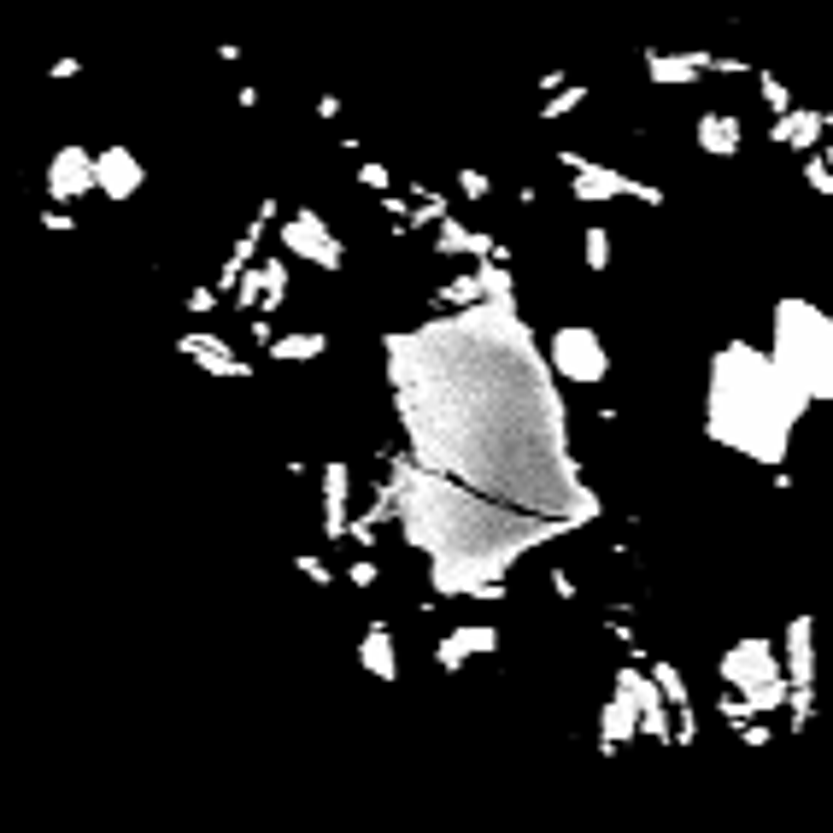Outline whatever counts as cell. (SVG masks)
Segmentation results:
<instances>
[{
    "instance_id": "2e32d148",
    "label": "cell",
    "mask_w": 833,
    "mask_h": 833,
    "mask_svg": "<svg viewBox=\"0 0 833 833\" xmlns=\"http://www.w3.org/2000/svg\"><path fill=\"white\" fill-rule=\"evenodd\" d=\"M429 247H435V259H493V247H499V235L493 229H476V223H458V218H446L429 235Z\"/></svg>"
},
{
    "instance_id": "d6a6232c",
    "label": "cell",
    "mask_w": 833,
    "mask_h": 833,
    "mask_svg": "<svg viewBox=\"0 0 833 833\" xmlns=\"http://www.w3.org/2000/svg\"><path fill=\"white\" fill-rule=\"evenodd\" d=\"M675 746H699V710L693 704L675 710Z\"/></svg>"
},
{
    "instance_id": "ffe728a7",
    "label": "cell",
    "mask_w": 833,
    "mask_h": 833,
    "mask_svg": "<svg viewBox=\"0 0 833 833\" xmlns=\"http://www.w3.org/2000/svg\"><path fill=\"white\" fill-rule=\"evenodd\" d=\"M323 352H329V335H323V329H282V335H270L264 358H270V364H311V358H323Z\"/></svg>"
},
{
    "instance_id": "52a82bcc",
    "label": "cell",
    "mask_w": 833,
    "mask_h": 833,
    "mask_svg": "<svg viewBox=\"0 0 833 833\" xmlns=\"http://www.w3.org/2000/svg\"><path fill=\"white\" fill-rule=\"evenodd\" d=\"M100 188V176H94V147L88 141H59L53 147V159H47L42 171V194L53 206H77Z\"/></svg>"
},
{
    "instance_id": "484cf974",
    "label": "cell",
    "mask_w": 833,
    "mask_h": 833,
    "mask_svg": "<svg viewBox=\"0 0 833 833\" xmlns=\"http://www.w3.org/2000/svg\"><path fill=\"white\" fill-rule=\"evenodd\" d=\"M757 100L769 106V118H781V112H792L798 100H792V88L775 77V71H757Z\"/></svg>"
},
{
    "instance_id": "6da1fadb",
    "label": "cell",
    "mask_w": 833,
    "mask_h": 833,
    "mask_svg": "<svg viewBox=\"0 0 833 833\" xmlns=\"http://www.w3.org/2000/svg\"><path fill=\"white\" fill-rule=\"evenodd\" d=\"M798 417H810V399L798 382L775 370L769 347L722 341L704 370V435L728 452H746L751 464H781Z\"/></svg>"
},
{
    "instance_id": "83f0119b",
    "label": "cell",
    "mask_w": 833,
    "mask_h": 833,
    "mask_svg": "<svg viewBox=\"0 0 833 833\" xmlns=\"http://www.w3.org/2000/svg\"><path fill=\"white\" fill-rule=\"evenodd\" d=\"M798 182L810 188V194H822V200H833V165L822 159V153H810L804 159V171H798Z\"/></svg>"
},
{
    "instance_id": "5b68a950",
    "label": "cell",
    "mask_w": 833,
    "mask_h": 833,
    "mask_svg": "<svg viewBox=\"0 0 833 833\" xmlns=\"http://www.w3.org/2000/svg\"><path fill=\"white\" fill-rule=\"evenodd\" d=\"M276 241H282L288 259L317 264L323 276H341V270H347V241L329 229V218H323L317 206H294L288 218L276 223Z\"/></svg>"
},
{
    "instance_id": "4fadbf2b",
    "label": "cell",
    "mask_w": 833,
    "mask_h": 833,
    "mask_svg": "<svg viewBox=\"0 0 833 833\" xmlns=\"http://www.w3.org/2000/svg\"><path fill=\"white\" fill-rule=\"evenodd\" d=\"M781 669H787V687L816 693V616L810 611L787 616V628H781Z\"/></svg>"
},
{
    "instance_id": "7bdbcfd3",
    "label": "cell",
    "mask_w": 833,
    "mask_h": 833,
    "mask_svg": "<svg viewBox=\"0 0 833 833\" xmlns=\"http://www.w3.org/2000/svg\"><path fill=\"white\" fill-rule=\"evenodd\" d=\"M212 6H223V0H212Z\"/></svg>"
},
{
    "instance_id": "8d00e7d4",
    "label": "cell",
    "mask_w": 833,
    "mask_h": 833,
    "mask_svg": "<svg viewBox=\"0 0 833 833\" xmlns=\"http://www.w3.org/2000/svg\"><path fill=\"white\" fill-rule=\"evenodd\" d=\"M311 112H317V124H335V118H341V94H317Z\"/></svg>"
},
{
    "instance_id": "1f68e13d",
    "label": "cell",
    "mask_w": 833,
    "mask_h": 833,
    "mask_svg": "<svg viewBox=\"0 0 833 833\" xmlns=\"http://www.w3.org/2000/svg\"><path fill=\"white\" fill-rule=\"evenodd\" d=\"M376 581H382V564H376L370 552H364V558H352V564H347V587H358V593H370Z\"/></svg>"
},
{
    "instance_id": "d6986e66",
    "label": "cell",
    "mask_w": 833,
    "mask_h": 833,
    "mask_svg": "<svg viewBox=\"0 0 833 833\" xmlns=\"http://www.w3.org/2000/svg\"><path fill=\"white\" fill-rule=\"evenodd\" d=\"M358 663H364V675H376L382 687L399 681V640H394L388 622H370V628L358 634Z\"/></svg>"
},
{
    "instance_id": "74e56055",
    "label": "cell",
    "mask_w": 833,
    "mask_h": 833,
    "mask_svg": "<svg viewBox=\"0 0 833 833\" xmlns=\"http://www.w3.org/2000/svg\"><path fill=\"white\" fill-rule=\"evenodd\" d=\"M42 229H53V235H71L77 223H71V212H59V206H47V212H42Z\"/></svg>"
},
{
    "instance_id": "4316f807",
    "label": "cell",
    "mask_w": 833,
    "mask_h": 833,
    "mask_svg": "<svg viewBox=\"0 0 833 833\" xmlns=\"http://www.w3.org/2000/svg\"><path fill=\"white\" fill-rule=\"evenodd\" d=\"M458 200H470V206H482V200H493V176L482 171V165H458Z\"/></svg>"
},
{
    "instance_id": "4dcf8cb0",
    "label": "cell",
    "mask_w": 833,
    "mask_h": 833,
    "mask_svg": "<svg viewBox=\"0 0 833 833\" xmlns=\"http://www.w3.org/2000/svg\"><path fill=\"white\" fill-rule=\"evenodd\" d=\"M605 634H611L616 646H622V658H628V663H640V658H646V652H640V634H634V628H628L622 616H605Z\"/></svg>"
},
{
    "instance_id": "f1b7e54d",
    "label": "cell",
    "mask_w": 833,
    "mask_h": 833,
    "mask_svg": "<svg viewBox=\"0 0 833 833\" xmlns=\"http://www.w3.org/2000/svg\"><path fill=\"white\" fill-rule=\"evenodd\" d=\"M218 306H223V294L212 288V282H194V288L182 294V311H188V317H212Z\"/></svg>"
},
{
    "instance_id": "603a6c76",
    "label": "cell",
    "mask_w": 833,
    "mask_h": 833,
    "mask_svg": "<svg viewBox=\"0 0 833 833\" xmlns=\"http://www.w3.org/2000/svg\"><path fill=\"white\" fill-rule=\"evenodd\" d=\"M611 259H616L611 229H605V223H587V229H581V264H587V276H605Z\"/></svg>"
},
{
    "instance_id": "5bb4252c",
    "label": "cell",
    "mask_w": 833,
    "mask_h": 833,
    "mask_svg": "<svg viewBox=\"0 0 833 833\" xmlns=\"http://www.w3.org/2000/svg\"><path fill=\"white\" fill-rule=\"evenodd\" d=\"M828 130H833V118L822 106H792V112H781L769 124V141L775 147H792V153H822L828 147Z\"/></svg>"
},
{
    "instance_id": "44dd1931",
    "label": "cell",
    "mask_w": 833,
    "mask_h": 833,
    "mask_svg": "<svg viewBox=\"0 0 833 833\" xmlns=\"http://www.w3.org/2000/svg\"><path fill=\"white\" fill-rule=\"evenodd\" d=\"M411 188V218H405V235L411 229H429L435 235L440 223L452 218V194H440V188H429V182H405Z\"/></svg>"
},
{
    "instance_id": "ab89813d",
    "label": "cell",
    "mask_w": 833,
    "mask_h": 833,
    "mask_svg": "<svg viewBox=\"0 0 833 833\" xmlns=\"http://www.w3.org/2000/svg\"><path fill=\"white\" fill-rule=\"evenodd\" d=\"M259 100H264L259 83H241V88H235V106H241V112H259Z\"/></svg>"
},
{
    "instance_id": "7402d4cb",
    "label": "cell",
    "mask_w": 833,
    "mask_h": 833,
    "mask_svg": "<svg viewBox=\"0 0 833 833\" xmlns=\"http://www.w3.org/2000/svg\"><path fill=\"white\" fill-rule=\"evenodd\" d=\"M440 311H464V306H482L487 300V282H482V264H470L464 276H446V282H435V294H429Z\"/></svg>"
},
{
    "instance_id": "3957f363",
    "label": "cell",
    "mask_w": 833,
    "mask_h": 833,
    "mask_svg": "<svg viewBox=\"0 0 833 833\" xmlns=\"http://www.w3.org/2000/svg\"><path fill=\"white\" fill-rule=\"evenodd\" d=\"M558 165L570 171V200H581V206H611V200L663 206V200H669L658 182H640V176H628L622 165H599V159H587V153H575V147H558Z\"/></svg>"
},
{
    "instance_id": "7a4b0ae2",
    "label": "cell",
    "mask_w": 833,
    "mask_h": 833,
    "mask_svg": "<svg viewBox=\"0 0 833 833\" xmlns=\"http://www.w3.org/2000/svg\"><path fill=\"white\" fill-rule=\"evenodd\" d=\"M769 358L775 370L804 388L810 405L833 399V311H822L804 294L775 300V329H769Z\"/></svg>"
},
{
    "instance_id": "ac0fdd59",
    "label": "cell",
    "mask_w": 833,
    "mask_h": 833,
    "mask_svg": "<svg viewBox=\"0 0 833 833\" xmlns=\"http://www.w3.org/2000/svg\"><path fill=\"white\" fill-rule=\"evenodd\" d=\"M693 141H699L704 159H734V153L746 147V118H740V112H699Z\"/></svg>"
},
{
    "instance_id": "d590c367",
    "label": "cell",
    "mask_w": 833,
    "mask_h": 833,
    "mask_svg": "<svg viewBox=\"0 0 833 833\" xmlns=\"http://www.w3.org/2000/svg\"><path fill=\"white\" fill-rule=\"evenodd\" d=\"M47 77H53V83H77V77H83V59H77V53H59V59L47 65Z\"/></svg>"
},
{
    "instance_id": "f546056e",
    "label": "cell",
    "mask_w": 833,
    "mask_h": 833,
    "mask_svg": "<svg viewBox=\"0 0 833 833\" xmlns=\"http://www.w3.org/2000/svg\"><path fill=\"white\" fill-rule=\"evenodd\" d=\"M358 182H364L370 194H394V171H388L382 159H370V153L358 159Z\"/></svg>"
},
{
    "instance_id": "d4e9b609",
    "label": "cell",
    "mask_w": 833,
    "mask_h": 833,
    "mask_svg": "<svg viewBox=\"0 0 833 833\" xmlns=\"http://www.w3.org/2000/svg\"><path fill=\"white\" fill-rule=\"evenodd\" d=\"M587 100H593V88H581V83L558 88V94H546V100H540V124H558V118H570V112H581Z\"/></svg>"
},
{
    "instance_id": "8fae6325",
    "label": "cell",
    "mask_w": 833,
    "mask_h": 833,
    "mask_svg": "<svg viewBox=\"0 0 833 833\" xmlns=\"http://www.w3.org/2000/svg\"><path fill=\"white\" fill-rule=\"evenodd\" d=\"M710 47H646L640 53V71L652 88H693L699 77H710Z\"/></svg>"
},
{
    "instance_id": "836d02e7",
    "label": "cell",
    "mask_w": 833,
    "mask_h": 833,
    "mask_svg": "<svg viewBox=\"0 0 833 833\" xmlns=\"http://www.w3.org/2000/svg\"><path fill=\"white\" fill-rule=\"evenodd\" d=\"M294 570L306 575L311 587H329V581H335V570H329L323 558H311V552H300V558H294Z\"/></svg>"
},
{
    "instance_id": "8992f818",
    "label": "cell",
    "mask_w": 833,
    "mask_h": 833,
    "mask_svg": "<svg viewBox=\"0 0 833 833\" xmlns=\"http://www.w3.org/2000/svg\"><path fill=\"white\" fill-rule=\"evenodd\" d=\"M716 675H722L728 693H763V687L787 681V669H781V640H769V634L734 640V646L716 658Z\"/></svg>"
},
{
    "instance_id": "60d3db41",
    "label": "cell",
    "mask_w": 833,
    "mask_h": 833,
    "mask_svg": "<svg viewBox=\"0 0 833 833\" xmlns=\"http://www.w3.org/2000/svg\"><path fill=\"white\" fill-rule=\"evenodd\" d=\"M534 88H546V94H558V88H570V77H564V71H540V77H534Z\"/></svg>"
},
{
    "instance_id": "cb8c5ba5",
    "label": "cell",
    "mask_w": 833,
    "mask_h": 833,
    "mask_svg": "<svg viewBox=\"0 0 833 833\" xmlns=\"http://www.w3.org/2000/svg\"><path fill=\"white\" fill-rule=\"evenodd\" d=\"M652 681H658V693H663V704L669 710H681V704H693V687H687V675H681V663H669V658H652V669H646Z\"/></svg>"
},
{
    "instance_id": "e575fe53",
    "label": "cell",
    "mask_w": 833,
    "mask_h": 833,
    "mask_svg": "<svg viewBox=\"0 0 833 833\" xmlns=\"http://www.w3.org/2000/svg\"><path fill=\"white\" fill-rule=\"evenodd\" d=\"M546 587H552V593H558V599H564V605H575V599H581V581H575V575L564 570V564H558V570L546 575Z\"/></svg>"
},
{
    "instance_id": "9c48e42d",
    "label": "cell",
    "mask_w": 833,
    "mask_h": 833,
    "mask_svg": "<svg viewBox=\"0 0 833 833\" xmlns=\"http://www.w3.org/2000/svg\"><path fill=\"white\" fill-rule=\"evenodd\" d=\"M276 212H282V206H276V194H264V200H259V212H253V218L241 223L235 247L223 253L218 276H212V288H218L223 300H229V294H235V282H241V276H247V270L259 264V247H264V235H270V223H276Z\"/></svg>"
},
{
    "instance_id": "b9f144b4",
    "label": "cell",
    "mask_w": 833,
    "mask_h": 833,
    "mask_svg": "<svg viewBox=\"0 0 833 833\" xmlns=\"http://www.w3.org/2000/svg\"><path fill=\"white\" fill-rule=\"evenodd\" d=\"M822 159H828V165H833V141H828V147H822Z\"/></svg>"
},
{
    "instance_id": "f35d334b",
    "label": "cell",
    "mask_w": 833,
    "mask_h": 833,
    "mask_svg": "<svg viewBox=\"0 0 833 833\" xmlns=\"http://www.w3.org/2000/svg\"><path fill=\"white\" fill-rule=\"evenodd\" d=\"M740 746H775V734H769L763 722H746V728H740Z\"/></svg>"
},
{
    "instance_id": "30bf717a",
    "label": "cell",
    "mask_w": 833,
    "mask_h": 833,
    "mask_svg": "<svg viewBox=\"0 0 833 833\" xmlns=\"http://www.w3.org/2000/svg\"><path fill=\"white\" fill-rule=\"evenodd\" d=\"M176 358H188L194 370H206V376H218V382H247V376H253V364L229 347L223 335H212V329H182V335H176Z\"/></svg>"
},
{
    "instance_id": "277c9868",
    "label": "cell",
    "mask_w": 833,
    "mask_h": 833,
    "mask_svg": "<svg viewBox=\"0 0 833 833\" xmlns=\"http://www.w3.org/2000/svg\"><path fill=\"white\" fill-rule=\"evenodd\" d=\"M540 352H546V370L558 382H575V388H599L611 376V347L593 323H558L540 341Z\"/></svg>"
},
{
    "instance_id": "7c38bea8",
    "label": "cell",
    "mask_w": 833,
    "mask_h": 833,
    "mask_svg": "<svg viewBox=\"0 0 833 833\" xmlns=\"http://www.w3.org/2000/svg\"><path fill=\"white\" fill-rule=\"evenodd\" d=\"M505 646V634H499V622H458V628H446L435 646V669L440 675H458L464 663L487 658V652H499Z\"/></svg>"
},
{
    "instance_id": "ba28073f",
    "label": "cell",
    "mask_w": 833,
    "mask_h": 833,
    "mask_svg": "<svg viewBox=\"0 0 833 833\" xmlns=\"http://www.w3.org/2000/svg\"><path fill=\"white\" fill-rule=\"evenodd\" d=\"M94 176H100V200H112V206H130L135 194L147 188V165H141V153H135L130 141H106V147H94Z\"/></svg>"
},
{
    "instance_id": "9a60e30c",
    "label": "cell",
    "mask_w": 833,
    "mask_h": 833,
    "mask_svg": "<svg viewBox=\"0 0 833 833\" xmlns=\"http://www.w3.org/2000/svg\"><path fill=\"white\" fill-rule=\"evenodd\" d=\"M352 523V464L341 458H323V540L341 546Z\"/></svg>"
},
{
    "instance_id": "e0dca14e",
    "label": "cell",
    "mask_w": 833,
    "mask_h": 833,
    "mask_svg": "<svg viewBox=\"0 0 833 833\" xmlns=\"http://www.w3.org/2000/svg\"><path fill=\"white\" fill-rule=\"evenodd\" d=\"M634 740H640V704L611 687V699L599 704V751H605V757H616V751L634 746Z\"/></svg>"
}]
</instances>
